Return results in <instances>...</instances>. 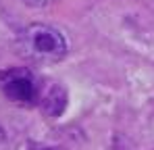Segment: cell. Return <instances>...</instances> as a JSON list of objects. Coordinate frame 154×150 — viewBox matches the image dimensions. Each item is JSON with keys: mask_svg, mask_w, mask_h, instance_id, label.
I'll return each instance as SVG.
<instances>
[{"mask_svg": "<svg viewBox=\"0 0 154 150\" xmlns=\"http://www.w3.org/2000/svg\"><path fill=\"white\" fill-rule=\"evenodd\" d=\"M0 92L15 104L29 106L40 102L42 83L35 79V75L29 69H23V67L4 69L0 71Z\"/></svg>", "mask_w": 154, "mask_h": 150, "instance_id": "cell-2", "label": "cell"}, {"mask_svg": "<svg viewBox=\"0 0 154 150\" xmlns=\"http://www.w3.org/2000/svg\"><path fill=\"white\" fill-rule=\"evenodd\" d=\"M19 48L27 58L38 63L63 61L69 52V42L60 29L48 23H33L19 36Z\"/></svg>", "mask_w": 154, "mask_h": 150, "instance_id": "cell-1", "label": "cell"}, {"mask_svg": "<svg viewBox=\"0 0 154 150\" xmlns=\"http://www.w3.org/2000/svg\"><path fill=\"white\" fill-rule=\"evenodd\" d=\"M25 4H29V6H48V4H52L54 0H23Z\"/></svg>", "mask_w": 154, "mask_h": 150, "instance_id": "cell-5", "label": "cell"}, {"mask_svg": "<svg viewBox=\"0 0 154 150\" xmlns=\"http://www.w3.org/2000/svg\"><path fill=\"white\" fill-rule=\"evenodd\" d=\"M27 150H65V148L50 146V144H40V142H29L27 144Z\"/></svg>", "mask_w": 154, "mask_h": 150, "instance_id": "cell-4", "label": "cell"}, {"mask_svg": "<svg viewBox=\"0 0 154 150\" xmlns=\"http://www.w3.org/2000/svg\"><path fill=\"white\" fill-rule=\"evenodd\" d=\"M44 113L48 117H58L65 106H67V94L65 90L58 86V83H48V86H42V92H40V102H38Z\"/></svg>", "mask_w": 154, "mask_h": 150, "instance_id": "cell-3", "label": "cell"}]
</instances>
